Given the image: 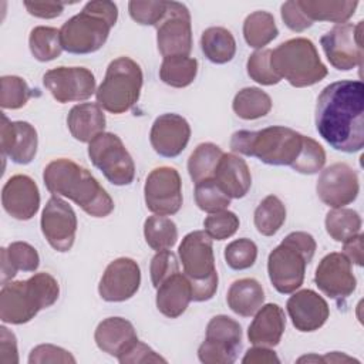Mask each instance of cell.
Returning a JSON list of instances; mask_svg holds the SVG:
<instances>
[{"label": "cell", "mask_w": 364, "mask_h": 364, "mask_svg": "<svg viewBox=\"0 0 364 364\" xmlns=\"http://www.w3.org/2000/svg\"><path fill=\"white\" fill-rule=\"evenodd\" d=\"M270 57H272V50L269 48L257 50L253 54H250L246 64L249 77L262 85H274V84H279L282 80L272 68Z\"/></svg>", "instance_id": "cell-45"}, {"label": "cell", "mask_w": 364, "mask_h": 364, "mask_svg": "<svg viewBox=\"0 0 364 364\" xmlns=\"http://www.w3.org/2000/svg\"><path fill=\"white\" fill-rule=\"evenodd\" d=\"M195 202L200 210L215 213L225 210L230 205V198L210 178L195 183Z\"/></svg>", "instance_id": "cell-41"}, {"label": "cell", "mask_w": 364, "mask_h": 364, "mask_svg": "<svg viewBox=\"0 0 364 364\" xmlns=\"http://www.w3.org/2000/svg\"><path fill=\"white\" fill-rule=\"evenodd\" d=\"M286 307L293 326L303 333L318 330L330 316L327 301L310 289L296 291L290 296Z\"/></svg>", "instance_id": "cell-23"}, {"label": "cell", "mask_w": 364, "mask_h": 364, "mask_svg": "<svg viewBox=\"0 0 364 364\" xmlns=\"http://www.w3.org/2000/svg\"><path fill=\"white\" fill-rule=\"evenodd\" d=\"M232 108L242 119H257L270 112L272 98L257 87H246L235 95Z\"/></svg>", "instance_id": "cell-33"}, {"label": "cell", "mask_w": 364, "mask_h": 364, "mask_svg": "<svg viewBox=\"0 0 364 364\" xmlns=\"http://www.w3.org/2000/svg\"><path fill=\"white\" fill-rule=\"evenodd\" d=\"M88 156L95 168L117 186L129 185L135 178V164L121 138L102 132L88 144Z\"/></svg>", "instance_id": "cell-9"}, {"label": "cell", "mask_w": 364, "mask_h": 364, "mask_svg": "<svg viewBox=\"0 0 364 364\" xmlns=\"http://www.w3.org/2000/svg\"><path fill=\"white\" fill-rule=\"evenodd\" d=\"M240 341V324L229 316H215L206 326V336L198 348V358L203 364H232L237 358Z\"/></svg>", "instance_id": "cell-10"}, {"label": "cell", "mask_w": 364, "mask_h": 364, "mask_svg": "<svg viewBox=\"0 0 364 364\" xmlns=\"http://www.w3.org/2000/svg\"><path fill=\"white\" fill-rule=\"evenodd\" d=\"M193 301L210 300L218 290V273L205 280H189Z\"/></svg>", "instance_id": "cell-54"}, {"label": "cell", "mask_w": 364, "mask_h": 364, "mask_svg": "<svg viewBox=\"0 0 364 364\" xmlns=\"http://www.w3.org/2000/svg\"><path fill=\"white\" fill-rule=\"evenodd\" d=\"M0 144L3 156H9L14 164L27 165L34 159L37 152V131L26 121H10L3 114Z\"/></svg>", "instance_id": "cell-21"}, {"label": "cell", "mask_w": 364, "mask_h": 364, "mask_svg": "<svg viewBox=\"0 0 364 364\" xmlns=\"http://www.w3.org/2000/svg\"><path fill=\"white\" fill-rule=\"evenodd\" d=\"M255 226L263 236L276 235L286 220V208L276 195H267L255 210Z\"/></svg>", "instance_id": "cell-37"}, {"label": "cell", "mask_w": 364, "mask_h": 364, "mask_svg": "<svg viewBox=\"0 0 364 364\" xmlns=\"http://www.w3.org/2000/svg\"><path fill=\"white\" fill-rule=\"evenodd\" d=\"M28 47L33 57L38 61H51L63 51L60 30L47 26H37L30 31Z\"/></svg>", "instance_id": "cell-40"}, {"label": "cell", "mask_w": 364, "mask_h": 364, "mask_svg": "<svg viewBox=\"0 0 364 364\" xmlns=\"http://www.w3.org/2000/svg\"><path fill=\"white\" fill-rule=\"evenodd\" d=\"M316 286L330 299L346 300L355 290L357 280L353 274L351 262L338 252L326 255L314 274Z\"/></svg>", "instance_id": "cell-17"}, {"label": "cell", "mask_w": 364, "mask_h": 364, "mask_svg": "<svg viewBox=\"0 0 364 364\" xmlns=\"http://www.w3.org/2000/svg\"><path fill=\"white\" fill-rule=\"evenodd\" d=\"M320 200L330 208H344L355 200L360 191L357 172L344 162H337L321 171L317 185Z\"/></svg>", "instance_id": "cell-16"}, {"label": "cell", "mask_w": 364, "mask_h": 364, "mask_svg": "<svg viewBox=\"0 0 364 364\" xmlns=\"http://www.w3.org/2000/svg\"><path fill=\"white\" fill-rule=\"evenodd\" d=\"M286 328V316L276 303L262 306L249 326L247 338L253 346L274 347L280 343Z\"/></svg>", "instance_id": "cell-24"}, {"label": "cell", "mask_w": 364, "mask_h": 364, "mask_svg": "<svg viewBox=\"0 0 364 364\" xmlns=\"http://www.w3.org/2000/svg\"><path fill=\"white\" fill-rule=\"evenodd\" d=\"M94 340L101 351L119 357L138 340V336L131 321L122 317H108L97 326Z\"/></svg>", "instance_id": "cell-26"}, {"label": "cell", "mask_w": 364, "mask_h": 364, "mask_svg": "<svg viewBox=\"0 0 364 364\" xmlns=\"http://www.w3.org/2000/svg\"><path fill=\"white\" fill-rule=\"evenodd\" d=\"M191 127L188 121L173 112L159 115L151 128L149 141L154 151L165 158L178 156L188 145Z\"/></svg>", "instance_id": "cell-20"}, {"label": "cell", "mask_w": 364, "mask_h": 364, "mask_svg": "<svg viewBox=\"0 0 364 364\" xmlns=\"http://www.w3.org/2000/svg\"><path fill=\"white\" fill-rule=\"evenodd\" d=\"M351 263L363 266V235L358 233L344 242L341 252Z\"/></svg>", "instance_id": "cell-56"}, {"label": "cell", "mask_w": 364, "mask_h": 364, "mask_svg": "<svg viewBox=\"0 0 364 364\" xmlns=\"http://www.w3.org/2000/svg\"><path fill=\"white\" fill-rule=\"evenodd\" d=\"M1 205L4 210L17 220L31 219L40 208L37 183L27 175H13L1 189Z\"/></svg>", "instance_id": "cell-22"}, {"label": "cell", "mask_w": 364, "mask_h": 364, "mask_svg": "<svg viewBox=\"0 0 364 364\" xmlns=\"http://www.w3.org/2000/svg\"><path fill=\"white\" fill-rule=\"evenodd\" d=\"M43 84L61 104L85 101L95 92L94 74L85 67H57L43 75Z\"/></svg>", "instance_id": "cell-14"}, {"label": "cell", "mask_w": 364, "mask_h": 364, "mask_svg": "<svg viewBox=\"0 0 364 364\" xmlns=\"http://www.w3.org/2000/svg\"><path fill=\"white\" fill-rule=\"evenodd\" d=\"M363 21L357 24H337L320 38L323 51L330 64L340 70L348 71L363 65Z\"/></svg>", "instance_id": "cell-11"}, {"label": "cell", "mask_w": 364, "mask_h": 364, "mask_svg": "<svg viewBox=\"0 0 364 364\" xmlns=\"http://www.w3.org/2000/svg\"><path fill=\"white\" fill-rule=\"evenodd\" d=\"M179 272V264L176 256L171 250H159L152 257L149 264L151 282L155 289H158L165 280Z\"/></svg>", "instance_id": "cell-48"}, {"label": "cell", "mask_w": 364, "mask_h": 364, "mask_svg": "<svg viewBox=\"0 0 364 364\" xmlns=\"http://www.w3.org/2000/svg\"><path fill=\"white\" fill-rule=\"evenodd\" d=\"M222 155L223 151L218 145L212 142L199 144L188 159V172L191 179L198 183L200 181L213 178Z\"/></svg>", "instance_id": "cell-36"}, {"label": "cell", "mask_w": 364, "mask_h": 364, "mask_svg": "<svg viewBox=\"0 0 364 364\" xmlns=\"http://www.w3.org/2000/svg\"><path fill=\"white\" fill-rule=\"evenodd\" d=\"M316 129L334 149L353 154L364 146V85L341 80L323 88L316 104Z\"/></svg>", "instance_id": "cell-1"}, {"label": "cell", "mask_w": 364, "mask_h": 364, "mask_svg": "<svg viewBox=\"0 0 364 364\" xmlns=\"http://www.w3.org/2000/svg\"><path fill=\"white\" fill-rule=\"evenodd\" d=\"M31 97V90L27 82L17 75L1 77L0 105L4 109H18L27 104Z\"/></svg>", "instance_id": "cell-43"}, {"label": "cell", "mask_w": 364, "mask_h": 364, "mask_svg": "<svg viewBox=\"0 0 364 364\" xmlns=\"http://www.w3.org/2000/svg\"><path fill=\"white\" fill-rule=\"evenodd\" d=\"M146 208L155 215H175L182 206V181L172 166H159L149 172L144 186Z\"/></svg>", "instance_id": "cell-13"}, {"label": "cell", "mask_w": 364, "mask_h": 364, "mask_svg": "<svg viewBox=\"0 0 364 364\" xmlns=\"http://www.w3.org/2000/svg\"><path fill=\"white\" fill-rule=\"evenodd\" d=\"M226 301L233 313L242 317H250L263 306L264 291L256 279H239L230 284Z\"/></svg>", "instance_id": "cell-29"}, {"label": "cell", "mask_w": 364, "mask_h": 364, "mask_svg": "<svg viewBox=\"0 0 364 364\" xmlns=\"http://www.w3.org/2000/svg\"><path fill=\"white\" fill-rule=\"evenodd\" d=\"M121 364H138V363H166L159 354H156L149 346L136 340L127 351L117 357Z\"/></svg>", "instance_id": "cell-50"}, {"label": "cell", "mask_w": 364, "mask_h": 364, "mask_svg": "<svg viewBox=\"0 0 364 364\" xmlns=\"http://www.w3.org/2000/svg\"><path fill=\"white\" fill-rule=\"evenodd\" d=\"M144 236L151 249L169 250L178 240V229L171 218L152 215L144 223Z\"/></svg>", "instance_id": "cell-38"}, {"label": "cell", "mask_w": 364, "mask_h": 364, "mask_svg": "<svg viewBox=\"0 0 364 364\" xmlns=\"http://www.w3.org/2000/svg\"><path fill=\"white\" fill-rule=\"evenodd\" d=\"M30 364H44V363H75V358L70 351L53 346V344H40L34 347L28 355Z\"/></svg>", "instance_id": "cell-49"}, {"label": "cell", "mask_w": 364, "mask_h": 364, "mask_svg": "<svg viewBox=\"0 0 364 364\" xmlns=\"http://www.w3.org/2000/svg\"><path fill=\"white\" fill-rule=\"evenodd\" d=\"M58 294V282L46 272L6 283L0 291V318L9 324L28 323L40 310L53 306Z\"/></svg>", "instance_id": "cell-3"}, {"label": "cell", "mask_w": 364, "mask_h": 364, "mask_svg": "<svg viewBox=\"0 0 364 364\" xmlns=\"http://www.w3.org/2000/svg\"><path fill=\"white\" fill-rule=\"evenodd\" d=\"M326 230L331 239L336 242H346L353 236L358 235L361 230L360 215L347 208H334L326 215Z\"/></svg>", "instance_id": "cell-39"}, {"label": "cell", "mask_w": 364, "mask_h": 364, "mask_svg": "<svg viewBox=\"0 0 364 364\" xmlns=\"http://www.w3.org/2000/svg\"><path fill=\"white\" fill-rule=\"evenodd\" d=\"M243 364H279L280 360L276 355L273 350L269 347H262V346H255L249 348L242 358Z\"/></svg>", "instance_id": "cell-55"}, {"label": "cell", "mask_w": 364, "mask_h": 364, "mask_svg": "<svg viewBox=\"0 0 364 364\" xmlns=\"http://www.w3.org/2000/svg\"><path fill=\"white\" fill-rule=\"evenodd\" d=\"M118 18L117 4L107 0L88 1L60 28L63 50L71 54L98 51L107 41Z\"/></svg>", "instance_id": "cell-4"}, {"label": "cell", "mask_w": 364, "mask_h": 364, "mask_svg": "<svg viewBox=\"0 0 364 364\" xmlns=\"http://www.w3.org/2000/svg\"><path fill=\"white\" fill-rule=\"evenodd\" d=\"M27 11L38 18L58 17L64 10V3L58 1H24Z\"/></svg>", "instance_id": "cell-53"}, {"label": "cell", "mask_w": 364, "mask_h": 364, "mask_svg": "<svg viewBox=\"0 0 364 364\" xmlns=\"http://www.w3.org/2000/svg\"><path fill=\"white\" fill-rule=\"evenodd\" d=\"M213 179L230 199L243 198L252 186V175L247 164L235 154L223 152Z\"/></svg>", "instance_id": "cell-25"}, {"label": "cell", "mask_w": 364, "mask_h": 364, "mask_svg": "<svg viewBox=\"0 0 364 364\" xmlns=\"http://www.w3.org/2000/svg\"><path fill=\"white\" fill-rule=\"evenodd\" d=\"M280 14L282 18L284 21V24L291 30V31H304L309 27H311L313 21H310L307 18V16L304 14V11L301 10V7L299 6V1L296 0H290L282 4L280 9Z\"/></svg>", "instance_id": "cell-51"}, {"label": "cell", "mask_w": 364, "mask_h": 364, "mask_svg": "<svg viewBox=\"0 0 364 364\" xmlns=\"http://www.w3.org/2000/svg\"><path fill=\"white\" fill-rule=\"evenodd\" d=\"M200 48L210 63L225 64L235 57L236 41L228 28L209 27L202 33Z\"/></svg>", "instance_id": "cell-32"}, {"label": "cell", "mask_w": 364, "mask_h": 364, "mask_svg": "<svg viewBox=\"0 0 364 364\" xmlns=\"http://www.w3.org/2000/svg\"><path fill=\"white\" fill-rule=\"evenodd\" d=\"M198 74V61L192 57H165L161 68L159 77L162 82L175 88H183L193 82Z\"/></svg>", "instance_id": "cell-35"}, {"label": "cell", "mask_w": 364, "mask_h": 364, "mask_svg": "<svg viewBox=\"0 0 364 364\" xmlns=\"http://www.w3.org/2000/svg\"><path fill=\"white\" fill-rule=\"evenodd\" d=\"M321 361H324V363H344V361L358 363V360H355L353 357H348V355H346L343 353H338V351H333V353L326 354L324 357H321Z\"/></svg>", "instance_id": "cell-57"}, {"label": "cell", "mask_w": 364, "mask_h": 364, "mask_svg": "<svg viewBox=\"0 0 364 364\" xmlns=\"http://www.w3.org/2000/svg\"><path fill=\"white\" fill-rule=\"evenodd\" d=\"M203 228L212 240H225L239 229V218L230 210H219L206 216Z\"/></svg>", "instance_id": "cell-46"}, {"label": "cell", "mask_w": 364, "mask_h": 364, "mask_svg": "<svg viewBox=\"0 0 364 364\" xmlns=\"http://www.w3.org/2000/svg\"><path fill=\"white\" fill-rule=\"evenodd\" d=\"M156 44L162 57H189L192 50L191 14L185 4L168 1L165 17L156 26Z\"/></svg>", "instance_id": "cell-12"}, {"label": "cell", "mask_w": 364, "mask_h": 364, "mask_svg": "<svg viewBox=\"0 0 364 364\" xmlns=\"http://www.w3.org/2000/svg\"><path fill=\"white\" fill-rule=\"evenodd\" d=\"M38 264L37 250L26 242H13L1 247V284L11 280L18 270L36 272Z\"/></svg>", "instance_id": "cell-30"}, {"label": "cell", "mask_w": 364, "mask_h": 364, "mask_svg": "<svg viewBox=\"0 0 364 364\" xmlns=\"http://www.w3.org/2000/svg\"><path fill=\"white\" fill-rule=\"evenodd\" d=\"M0 363L1 364H17L18 353H17V340L13 331L7 327H0Z\"/></svg>", "instance_id": "cell-52"}, {"label": "cell", "mask_w": 364, "mask_h": 364, "mask_svg": "<svg viewBox=\"0 0 364 364\" xmlns=\"http://www.w3.org/2000/svg\"><path fill=\"white\" fill-rule=\"evenodd\" d=\"M70 134L80 142H91L105 129V115L97 102L74 105L67 117Z\"/></svg>", "instance_id": "cell-28"}, {"label": "cell", "mask_w": 364, "mask_h": 364, "mask_svg": "<svg viewBox=\"0 0 364 364\" xmlns=\"http://www.w3.org/2000/svg\"><path fill=\"white\" fill-rule=\"evenodd\" d=\"M324 164H326L324 148L313 138L304 136L301 151L296 158V161L291 164V168L299 173L313 175L321 171Z\"/></svg>", "instance_id": "cell-42"}, {"label": "cell", "mask_w": 364, "mask_h": 364, "mask_svg": "<svg viewBox=\"0 0 364 364\" xmlns=\"http://www.w3.org/2000/svg\"><path fill=\"white\" fill-rule=\"evenodd\" d=\"M41 232L57 252H68L75 240L77 216L73 208L60 196L53 195L41 213Z\"/></svg>", "instance_id": "cell-15"}, {"label": "cell", "mask_w": 364, "mask_h": 364, "mask_svg": "<svg viewBox=\"0 0 364 364\" xmlns=\"http://www.w3.org/2000/svg\"><path fill=\"white\" fill-rule=\"evenodd\" d=\"M168 1L132 0L128 3V11L134 21L142 26H158L165 17Z\"/></svg>", "instance_id": "cell-47"}, {"label": "cell", "mask_w": 364, "mask_h": 364, "mask_svg": "<svg viewBox=\"0 0 364 364\" xmlns=\"http://www.w3.org/2000/svg\"><path fill=\"white\" fill-rule=\"evenodd\" d=\"M279 34L273 14L269 11H253L243 23L245 41L253 48H263Z\"/></svg>", "instance_id": "cell-34"}, {"label": "cell", "mask_w": 364, "mask_h": 364, "mask_svg": "<svg viewBox=\"0 0 364 364\" xmlns=\"http://www.w3.org/2000/svg\"><path fill=\"white\" fill-rule=\"evenodd\" d=\"M270 64L274 73L296 88L310 87L327 75L316 46L304 37L290 38L272 50Z\"/></svg>", "instance_id": "cell-7"}, {"label": "cell", "mask_w": 364, "mask_h": 364, "mask_svg": "<svg viewBox=\"0 0 364 364\" xmlns=\"http://www.w3.org/2000/svg\"><path fill=\"white\" fill-rule=\"evenodd\" d=\"M183 274L189 280H205L216 272L212 239L205 230H193L188 233L178 249Z\"/></svg>", "instance_id": "cell-19"}, {"label": "cell", "mask_w": 364, "mask_h": 364, "mask_svg": "<svg viewBox=\"0 0 364 364\" xmlns=\"http://www.w3.org/2000/svg\"><path fill=\"white\" fill-rule=\"evenodd\" d=\"M142 81L139 64L129 57H118L108 64L105 77L95 91L97 104L111 114L127 112L138 102Z\"/></svg>", "instance_id": "cell-8"}, {"label": "cell", "mask_w": 364, "mask_h": 364, "mask_svg": "<svg viewBox=\"0 0 364 364\" xmlns=\"http://www.w3.org/2000/svg\"><path fill=\"white\" fill-rule=\"evenodd\" d=\"M257 257V246L247 237L230 242L225 247V260L233 270H245L255 264Z\"/></svg>", "instance_id": "cell-44"}, {"label": "cell", "mask_w": 364, "mask_h": 364, "mask_svg": "<svg viewBox=\"0 0 364 364\" xmlns=\"http://www.w3.org/2000/svg\"><path fill=\"white\" fill-rule=\"evenodd\" d=\"M46 188L55 196L75 202L92 218H105L114 210V200L90 171L71 159L51 161L43 172Z\"/></svg>", "instance_id": "cell-2"}, {"label": "cell", "mask_w": 364, "mask_h": 364, "mask_svg": "<svg viewBox=\"0 0 364 364\" xmlns=\"http://www.w3.org/2000/svg\"><path fill=\"white\" fill-rule=\"evenodd\" d=\"M156 309L169 318H176L185 313L192 301L189 279L182 273H175L156 289Z\"/></svg>", "instance_id": "cell-27"}, {"label": "cell", "mask_w": 364, "mask_h": 364, "mask_svg": "<svg viewBox=\"0 0 364 364\" xmlns=\"http://www.w3.org/2000/svg\"><path fill=\"white\" fill-rule=\"evenodd\" d=\"M141 270L138 263L129 257L112 260L104 270L98 293L105 301H125L139 289Z\"/></svg>", "instance_id": "cell-18"}, {"label": "cell", "mask_w": 364, "mask_h": 364, "mask_svg": "<svg viewBox=\"0 0 364 364\" xmlns=\"http://www.w3.org/2000/svg\"><path fill=\"white\" fill-rule=\"evenodd\" d=\"M310 21L344 24L355 11L358 1L350 0H297Z\"/></svg>", "instance_id": "cell-31"}, {"label": "cell", "mask_w": 364, "mask_h": 364, "mask_svg": "<svg viewBox=\"0 0 364 364\" xmlns=\"http://www.w3.org/2000/svg\"><path fill=\"white\" fill-rule=\"evenodd\" d=\"M304 135L297 131L274 125L260 131H236L230 138L233 152L255 156L263 164L284 166L296 161L303 146Z\"/></svg>", "instance_id": "cell-5"}, {"label": "cell", "mask_w": 364, "mask_h": 364, "mask_svg": "<svg viewBox=\"0 0 364 364\" xmlns=\"http://www.w3.org/2000/svg\"><path fill=\"white\" fill-rule=\"evenodd\" d=\"M316 247V240L310 233L291 232L270 252L267 273L279 293H294L303 284L306 266L311 262Z\"/></svg>", "instance_id": "cell-6"}]
</instances>
